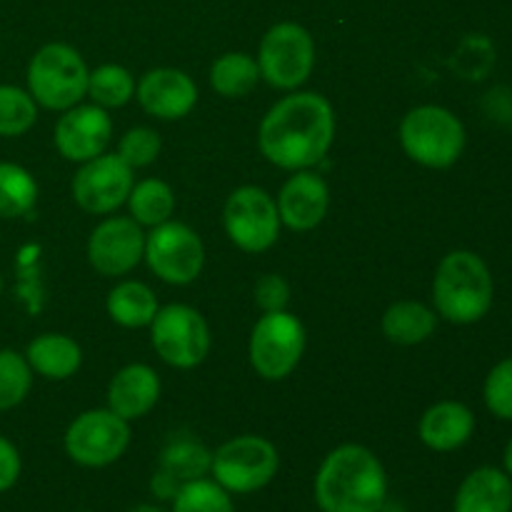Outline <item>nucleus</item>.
<instances>
[{
  "label": "nucleus",
  "mask_w": 512,
  "mask_h": 512,
  "mask_svg": "<svg viewBox=\"0 0 512 512\" xmlns=\"http://www.w3.org/2000/svg\"><path fill=\"white\" fill-rule=\"evenodd\" d=\"M335 140V110L320 93H293L268 110L258 130L260 153L283 170H308Z\"/></svg>",
  "instance_id": "nucleus-1"
},
{
  "label": "nucleus",
  "mask_w": 512,
  "mask_h": 512,
  "mask_svg": "<svg viewBox=\"0 0 512 512\" xmlns=\"http://www.w3.org/2000/svg\"><path fill=\"white\" fill-rule=\"evenodd\" d=\"M388 475L365 445L330 450L315 473V503L323 512H383Z\"/></svg>",
  "instance_id": "nucleus-2"
},
{
  "label": "nucleus",
  "mask_w": 512,
  "mask_h": 512,
  "mask_svg": "<svg viewBox=\"0 0 512 512\" xmlns=\"http://www.w3.org/2000/svg\"><path fill=\"white\" fill-rule=\"evenodd\" d=\"M495 283L488 263L473 250H453L433 278L435 313L455 325H473L493 308Z\"/></svg>",
  "instance_id": "nucleus-3"
},
{
  "label": "nucleus",
  "mask_w": 512,
  "mask_h": 512,
  "mask_svg": "<svg viewBox=\"0 0 512 512\" xmlns=\"http://www.w3.org/2000/svg\"><path fill=\"white\" fill-rule=\"evenodd\" d=\"M465 125L443 105H418L400 123V145L405 155L423 168L445 170L463 155Z\"/></svg>",
  "instance_id": "nucleus-4"
},
{
  "label": "nucleus",
  "mask_w": 512,
  "mask_h": 512,
  "mask_svg": "<svg viewBox=\"0 0 512 512\" xmlns=\"http://www.w3.org/2000/svg\"><path fill=\"white\" fill-rule=\"evenodd\" d=\"M88 65L65 43H48L28 63V93L48 110H70L88 95Z\"/></svg>",
  "instance_id": "nucleus-5"
},
{
  "label": "nucleus",
  "mask_w": 512,
  "mask_h": 512,
  "mask_svg": "<svg viewBox=\"0 0 512 512\" xmlns=\"http://www.w3.org/2000/svg\"><path fill=\"white\" fill-rule=\"evenodd\" d=\"M280 468V455L268 438L238 435L220 445L210 463V473L230 495H250L273 483Z\"/></svg>",
  "instance_id": "nucleus-6"
},
{
  "label": "nucleus",
  "mask_w": 512,
  "mask_h": 512,
  "mask_svg": "<svg viewBox=\"0 0 512 512\" xmlns=\"http://www.w3.org/2000/svg\"><path fill=\"white\" fill-rule=\"evenodd\" d=\"M305 353V328L293 313H265L250 333V365L263 380L278 383L293 375Z\"/></svg>",
  "instance_id": "nucleus-7"
},
{
  "label": "nucleus",
  "mask_w": 512,
  "mask_h": 512,
  "mask_svg": "<svg viewBox=\"0 0 512 512\" xmlns=\"http://www.w3.org/2000/svg\"><path fill=\"white\" fill-rule=\"evenodd\" d=\"M260 78L278 90H295L315 68V40L300 23H275L260 40Z\"/></svg>",
  "instance_id": "nucleus-8"
},
{
  "label": "nucleus",
  "mask_w": 512,
  "mask_h": 512,
  "mask_svg": "<svg viewBox=\"0 0 512 512\" xmlns=\"http://www.w3.org/2000/svg\"><path fill=\"white\" fill-rule=\"evenodd\" d=\"M150 343L170 368L190 370L210 353V328L203 315L183 303H170L150 323Z\"/></svg>",
  "instance_id": "nucleus-9"
},
{
  "label": "nucleus",
  "mask_w": 512,
  "mask_h": 512,
  "mask_svg": "<svg viewBox=\"0 0 512 512\" xmlns=\"http://www.w3.org/2000/svg\"><path fill=\"white\" fill-rule=\"evenodd\" d=\"M65 453L83 468H108L130 445V425L113 410H85L65 430Z\"/></svg>",
  "instance_id": "nucleus-10"
},
{
  "label": "nucleus",
  "mask_w": 512,
  "mask_h": 512,
  "mask_svg": "<svg viewBox=\"0 0 512 512\" xmlns=\"http://www.w3.org/2000/svg\"><path fill=\"white\" fill-rule=\"evenodd\" d=\"M148 268L168 285H190L205 265V245L190 225L168 220L145 235Z\"/></svg>",
  "instance_id": "nucleus-11"
},
{
  "label": "nucleus",
  "mask_w": 512,
  "mask_h": 512,
  "mask_svg": "<svg viewBox=\"0 0 512 512\" xmlns=\"http://www.w3.org/2000/svg\"><path fill=\"white\" fill-rule=\"evenodd\" d=\"M228 238L245 253H265L280 235V215L275 200L258 185H243L230 193L223 208Z\"/></svg>",
  "instance_id": "nucleus-12"
},
{
  "label": "nucleus",
  "mask_w": 512,
  "mask_h": 512,
  "mask_svg": "<svg viewBox=\"0 0 512 512\" xmlns=\"http://www.w3.org/2000/svg\"><path fill=\"white\" fill-rule=\"evenodd\" d=\"M133 185V168L118 153H103L80 165L70 190L73 200L85 213L108 215L128 203Z\"/></svg>",
  "instance_id": "nucleus-13"
},
{
  "label": "nucleus",
  "mask_w": 512,
  "mask_h": 512,
  "mask_svg": "<svg viewBox=\"0 0 512 512\" xmlns=\"http://www.w3.org/2000/svg\"><path fill=\"white\" fill-rule=\"evenodd\" d=\"M145 255L143 225L133 218H108L90 233L88 263L105 278L128 275Z\"/></svg>",
  "instance_id": "nucleus-14"
},
{
  "label": "nucleus",
  "mask_w": 512,
  "mask_h": 512,
  "mask_svg": "<svg viewBox=\"0 0 512 512\" xmlns=\"http://www.w3.org/2000/svg\"><path fill=\"white\" fill-rule=\"evenodd\" d=\"M113 135V120L100 105H73L55 123V148L70 163H88L105 153Z\"/></svg>",
  "instance_id": "nucleus-15"
},
{
  "label": "nucleus",
  "mask_w": 512,
  "mask_h": 512,
  "mask_svg": "<svg viewBox=\"0 0 512 512\" xmlns=\"http://www.w3.org/2000/svg\"><path fill=\"white\" fill-rule=\"evenodd\" d=\"M138 103L158 120H180L198 103V85L178 68H155L135 85Z\"/></svg>",
  "instance_id": "nucleus-16"
},
{
  "label": "nucleus",
  "mask_w": 512,
  "mask_h": 512,
  "mask_svg": "<svg viewBox=\"0 0 512 512\" xmlns=\"http://www.w3.org/2000/svg\"><path fill=\"white\" fill-rule=\"evenodd\" d=\"M275 205H278L280 223L288 225L295 233H308V230L318 228L325 215H328V183L318 173L295 170V175H290L283 188H280Z\"/></svg>",
  "instance_id": "nucleus-17"
},
{
  "label": "nucleus",
  "mask_w": 512,
  "mask_h": 512,
  "mask_svg": "<svg viewBox=\"0 0 512 512\" xmlns=\"http://www.w3.org/2000/svg\"><path fill=\"white\" fill-rule=\"evenodd\" d=\"M160 400V378L150 365L133 363L113 375L108 385V408L123 420L148 415Z\"/></svg>",
  "instance_id": "nucleus-18"
},
{
  "label": "nucleus",
  "mask_w": 512,
  "mask_h": 512,
  "mask_svg": "<svg viewBox=\"0 0 512 512\" xmlns=\"http://www.w3.org/2000/svg\"><path fill=\"white\" fill-rule=\"evenodd\" d=\"M475 433L473 410L458 400H443L430 405L418 425V435L425 448L435 453H453L460 450Z\"/></svg>",
  "instance_id": "nucleus-19"
},
{
  "label": "nucleus",
  "mask_w": 512,
  "mask_h": 512,
  "mask_svg": "<svg viewBox=\"0 0 512 512\" xmlns=\"http://www.w3.org/2000/svg\"><path fill=\"white\" fill-rule=\"evenodd\" d=\"M453 512H512V478L490 465L473 470L455 493Z\"/></svg>",
  "instance_id": "nucleus-20"
},
{
  "label": "nucleus",
  "mask_w": 512,
  "mask_h": 512,
  "mask_svg": "<svg viewBox=\"0 0 512 512\" xmlns=\"http://www.w3.org/2000/svg\"><path fill=\"white\" fill-rule=\"evenodd\" d=\"M30 370L45 380L73 378L83 363V350L73 338L63 333H43L33 338L25 350Z\"/></svg>",
  "instance_id": "nucleus-21"
},
{
  "label": "nucleus",
  "mask_w": 512,
  "mask_h": 512,
  "mask_svg": "<svg viewBox=\"0 0 512 512\" xmlns=\"http://www.w3.org/2000/svg\"><path fill=\"white\" fill-rule=\"evenodd\" d=\"M438 328L433 308L418 300H398L383 313V335L395 345H420Z\"/></svg>",
  "instance_id": "nucleus-22"
},
{
  "label": "nucleus",
  "mask_w": 512,
  "mask_h": 512,
  "mask_svg": "<svg viewBox=\"0 0 512 512\" xmlns=\"http://www.w3.org/2000/svg\"><path fill=\"white\" fill-rule=\"evenodd\" d=\"M105 308H108L110 320L123 328H145L153 323L155 313L160 310L153 290L138 280H123L115 285L108 293Z\"/></svg>",
  "instance_id": "nucleus-23"
},
{
  "label": "nucleus",
  "mask_w": 512,
  "mask_h": 512,
  "mask_svg": "<svg viewBox=\"0 0 512 512\" xmlns=\"http://www.w3.org/2000/svg\"><path fill=\"white\" fill-rule=\"evenodd\" d=\"M260 80L258 60L248 53H225L210 68V85L223 98H245Z\"/></svg>",
  "instance_id": "nucleus-24"
},
{
  "label": "nucleus",
  "mask_w": 512,
  "mask_h": 512,
  "mask_svg": "<svg viewBox=\"0 0 512 512\" xmlns=\"http://www.w3.org/2000/svg\"><path fill=\"white\" fill-rule=\"evenodd\" d=\"M130 215L138 225H155L168 223L170 215L175 213V193L168 183L158 178H145L133 185L128 195Z\"/></svg>",
  "instance_id": "nucleus-25"
},
{
  "label": "nucleus",
  "mask_w": 512,
  "mask_h": 512,
  "mask_svg": "<svg viewBox=\"0 0 512 512\" xmlns=\"http://www.w3.org/2000/svg\"><path fill=\"white\" fill-rule=\"evenodd\" d=\"M38 200V183L18 163H0V220L23 218Z\"/></svg>",
  "instance_id": "nucleus-26"
},
{
  "label": "nucleus",
  "mask_w": 512,
  "mask_h": 512,
  "mask_svg": "<svg viewBox=\"0 0 512 512\" xmlns=\"http://www.w3.org/2000/svg\"><path fill=\"white\" fill-rule=\"evenodd\" d=\"M88 95L105 110L123 108L135 95V78L123 65H100L88 75Z\"/></svg>",
  "instance_id": "nucleus-27"
},
{
  "label": "nucleus",
  "mask_w": 512,
  "mask_h": 512,
  "mask_svg": "<svg viewBox=\"0 0 512 512\" xmlns=\"http://www.w3.org/2000/svg\"><path fill=\"white\" fill-rule=\"evenodd\" d=\"M210 463H213V453H208L203 443H198V440H175L165 448L163 458H160V470L173 475L183 485L188 480H198L205 473H210Z\"/></svg>",
  "instance_id": "nucleus-28"
},
{
  "label": "nucleus",
  "mask_w": 512,
  "mask_h": 512,
  "mask_svg": "<svg viewBox=\"0 0 512 512\" xmlns=\"http://www.w3.org/2000/svg\"><path fill=\"white\" fill-rule=\"evenodd\" d=\"M38 120V103L18 85H0V138L25 135Z\"/></svg>",
  "instance_id": "nucleus-29"
},
{
  "label": "nucleus",
  "mask_w": 512,
  "mask_h": 512,
  "mask_svg": "<svg viewBox=\"0 0 512 512\" xmlns=\"http://www.w3.org/2000/svg\"><path fill=\"white\" fill-rule=\"evenodd\" d=\"M173 512H235L233 498L215 480H188L173 498Z\"/></svg>",
  "instance_id": "nucleus-30"
},
{
  "label": "nucleus",
  "mask_w": 512,
  "mask_h": 512,
  "mask_svg": "<svg viewBox=\"0 0 512 512\" xmlns=\"http://www.w3.org/2000/svg\"><path fill=\"white\" fill-rule=\"evenodd\" d=\"M33 388V370L25 355L0 350V413L18 408Z\"/></svg>",
  "instance_id": "nucleus-31"
},
{
  "label": "nucleus",
  "mask_w": 512,
  "mask_h": 512,
  "mask_svg": "<svg viewBox=\"0 0 512 512\" xmlns=\"http://www.w3.org/2000/svg\"><path fill=\"white\" fill-rule=\"evenodd\" d=\"M483 400L490 415L512 423V355L493 365L483 385Z\"/></svg>",
  "instance_id": "nucleus-32"
},
{
  "label": "nucleus",
  "mask_w": 512,
  "mask_h": 512,
  "mask_svg": "<svg viewBox=\"0 0 512 512\" xmlns=\"http://www.w3.org/2000/svg\"><path fill=\"white\" fill-rule=\"evenodd\" d=\"M118 155L130 168H148L160 155V135L153 128H133L120 138Z\"/></svg>",
  "instance_id": "nucleus-33"
},
{
  "label": "nucleus",
  "mask_w": 512,
  "mask_h": 512,
  "mask_svg": "<svg viewBox=\"0 0 512 512\" xmlns=\"http://www.w3.org/2000/svg\"><path fill=\"white\" fill-rule=\"evenodd\" d=\"M255 303L263 313H278L285 310L290 303V285L283 275H263V278L255 283Z\"/></svg>",
  "instance_id": "nucleus-34"
},
{
  "label": "nucleus",
  "mask_w": 512,
  "mask_h": 512,
  "mask_svg": "<svg viewBox=\"0 0 512 512\" xmlns=\"http://www.w3.org/2000/svg\"><path fill=\"white\" fill-rule=\"evenodd\" d=\"M20 468H23V463H20L18 448L0 435V493H8L18 483Z\"/></svg>",
  "instance_id": "nucleus-35"
},
{
  "label": "nucleus",
  "mask_w": 512,
  "mask_h": 512,
  "mask_svg": "<svg viewBox=\"0 0 512 512\" xmlns=\"http://www.w3.org/2000/svg\"><path fill=\"white\" fill-rule=\"evenodd\" d=\"M150 488H153V493L158 495L160 500H173L175 493H178L180 483L173 478V475H168L165 470H160V473L153 478V485H150Z\"/></svg>",
  "instance_id": "nucleus-36"
},
{
  "label": "nucleus",
  "mask_w": 512,
  "mask_h": 512,
  "mask_svg": "<svg viewBox=\"0 0 512 512\" xmlns=\"http://www.w3.org/2000/svg\"><path fill=\"white\" fill-rule=\"evenodd\" d=\"M503 463H505V473L512 478V438L508 440V445H505V453H503Z\"/></svg>",
  "instance_id": "nucleus-37"
},
{
  "label": "nucleus",
  "mask_w": 512,
  "mask_h": 512,
  "mask_svg": "<svg viewBox=\"0 0 512 512\" xmlns=\"http://www.w3.org/2000/svg\"><path fill=\"white\" fill-rule=\"evenodd\" d=\"M133 512H163V508H158V505H140Z\"/></svg>",
  "instance_id": "nucleus-38"
},
{
  "label": "nucleus",
  "mask_w": 512,
  "mask_h": 512,
  "mask_svg": "<svg viewBox=\"0 0 512 512\" xmlns=\"http://www.w3.org/2000/svg\"><path fill=\"white\" fill-rule=\"evenodd\" d=\"M0 295H3V275H0Z\"/></svg>",
  "instance_id": "nucleus-39"
},
{
  "label": "nucleus",
  "mask_w": 512,
  "mask_h": 512,
  "mask_svg": "<svg viewBox=\"0 0 512 512\" xmlns=\"http://www.w3.org/2000/svg\"><path fill=\"white\" fill-rule=\"evenodd\" d=\"M83 512H85V510H83Z\"/></svg>",
  "instance_id": "nucleus-40"
}]
</instances>
